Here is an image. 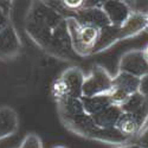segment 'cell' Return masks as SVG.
<instances>
[{
  "instance_id": "obj_1",
  "label": "cell",
  "mask_w": 148,
  "mask_h": 148,
  "mask_svg": "<svg viewBox=\"0 0 148 148\" xmlns=\"http://www.w3.org/2000/svg\"><path fill=\"white\" fill-rule=\"evenodd\" d=\"M64 19L46 1H32L25 16L24 26L27 36L45 51L55 29Z\"/></svg>"
},
{
  "instance_id": "obj_2",
  "label": "cell",
  "mask_w": 148,
  "mask_h": 148,
  "mask_svg": "<svg viewBox=\"0 0 148 148\" xmlns=\"http://www.w3.org/2000/svg\"><path fill=\"white\" fill-rule=\"evenodd\" d=\"M60 121L68 130L88 140L98 141L108 145H116V146L132 142L128 138L122 135L116 128L98 127L94 122L92 117L85 113L75 117L60 119Z\"/></svg>"
},
{
  "instance_id": "obj_3",
  "label": "cell",
  "mask_w": 148,
  "mask_h": 148,
  "mask_svg": "<svg viewBox=\"0 0 148 148\" xmlns=\"http://www.w3.org/2000/svg\"><path fill=\"white\" fill-rule=\"evenodd\" d=\"M68 32L71 39V45L78 57H87L92 55L94 46L97 43L100 30L92 26H85L75 19L66 18Z\"/></svg>"
},
{
  "instance_id": "obj_4",
  "label": "cell",
  "mask_w": 148,
  "mask_h": 148,
  "mask_svg": "<svg viewBox=\"0 0 148 148\" xmlns=\"http://www.w3.org/2000/svg\"><path fill=\"white\" fill-rule=\"evenodd\" d=\"M45 52L60 60H75L78 57L71 45V39L66 26V19H64L55 29Z\"/></svg>"
},
{
  "instance_id": "obj_5",
  "label": "cell",
  "mask_w": 148,
  "mask_h": 148,
  "mask_svg": "<svg viewBox=\"0 0 148 148\" xmlns=\"http://www.w3.org/2000/svg\"><path fill=\"white\" fill-rule=\"evenodd\" d=\"M113 88V76L100 65L92 66L88 76H85L83 87H82V97H94L108 95Z\"/></svg>"
},
{
  "instance_id": "obj_6",
  "label": "cell",
  "mask_w": 148,
  "mask_h": 148,
  "mask_svg": "<svg viewBox=\"0 0 148 148\" xmlns=\"http://www.w3.org/2000/svg\"><path fill=\"white\" fill-rule=\"evenodd\" d=\"M101 3L102 1H84L83 8L75 12L72 18H75L81 25L92 26L98 30L110 25L108 17L101 8Z\"/></svg>"
},
{
  "instance_id": "obj_7",
  "label": "cell",
  "mask_w": 148,
  "mask_h": 148,
  "mask_svg": "<svg viewBox=\"0 0 148 148\" xmlns=\"http://www.w3.org/2000/svg\"><path fill=\"white\" fill-rule=\"evenodd\" d=\"M119 71L142 79L148 75V63L142 50H130L123 55L119 62Z\"/></svg>"
},
{
  "instance_id": "obj_8",
  "label": "cell",
  "mask_w": 148,
  "mask_h": 148,
  "mask_svg": "<svg viewBox=\"0 0 148 148\" xmlns=\"http://www.w3.org/2000/svg\"><path fill=\"white\" fill-rule=\"evenodd\" d=\"M21 50V42L13 24L8 25L0 32V59L8 60L16 58Z\"/></svg>"
},
{
  "instance_id": "obj_9",
  "label": "cell",
  "mask_w": 148,
  "mask_h": 148,
  "mask_svg": "<svg viewBox=\"0 0 148 148\" xmlns=\"http://www.w3.org/2000/svg\"><path fill=\"white\" fill-rule=\"evenodd\" d=\"M101 8L104 11L106 16L109 19L110 25L121 26L130 17L132 11L126 1L119 0H107L101 3Z\"/></svg>"
},
{
  "instance_id": "obj_10",
  "label": "cell",
  "mask_w": 148,
  "mask_h": 148,
  "mask_svg": "<svg viewBox=\"0 0 148 148\" xmlns=\"http://www.w3.org/2000/svg\"><path fill=\"white\" fill-rule=\"evenodd\" d=\"M59 77L66 85L69 98H82V87L85 76L79 68L71 66L62 72Z\"/></svg>"
},
{
  "instance_id": "obj_11",
  "label": "cell",
  "mask_w": 148,
  "mask_h": 148,
  "mask_svg": "<svg viewBox=\"0 0 148 148\" xmlns=\"http://www.w3.org/2000/svg\"><path fill=\"white\" fill-rule=\"evenodd\" d=\"M19 128V119L14 109L10 107L0 108V140L14 135Z\"/></svg>"
},
{
  "instance_id": "obj_12",
  "label": "cell",
  "mask_w": 148,
  "mask_h": 148,
  "mask_svg": "<svg viewBox=\"0 0 148 148\" xmlns=\"http://www.w3.org/2000/svg\"><path fill=\"white\" fill-rule=\"evenodd\" d=\"M120 40H121L120 39V26L108 25V26L101 29L97 43L94 46L92 55L108 50L109 47H112L114 44H116Z\"/></svg>"
},
{
  "instance_id": "obj_13",
  "label": "cell",
  "mask_w": 148,
  "mask_h": 148,
  "mask_svg": "<svg viewBox=\"0 0 148 148\" xmlns=\"http://www.w3.org/2000/svg\"><path fill=\"white\" fill-rule=\"evenodd\" d=\"M115 128L122 135L128 138L130 141H133L142 130L139 121L135 119L133 114H128V113H122L119 121L116 122Z\"/></svg>"
},
{
  "instance_id": "obj_14",
  "label": "cell",
  "mask_w": 148,
  "mask_h": 148,
  "mask_svg": "<svg viewBox=\"0 0 148 148\" xmlns=\"http://www.w3.org/2000/svg\"><path fill=\"white\" fill-rule=\"evenodd\" d=\"M145 31V20L142 14L132 13L125 24L120 26V39L126 40Z\"/></svg>"
},
{
  "instance_id": "obj_15",
  "label": "cell",
  "mask_w": 148,
  "mask_h": 148,
  "mask_svg": "<svg viewBox=\"0 0 148 148\" xmlns=\"http://www.w3.org/2000/svg\"><path fill=\"white\" fill-rule=\"evenodd\" d=\"M122 113L123 112L121 110L120 107L110 104L107 108H104L102 112H100L98 114H96L91 117L98 127H101V128H115L116 122L119 121Z\"/></svg>"
},
{
  "instance_id": "obj_16",
  "label": "cell",
  "mask_w": 148,
  "mask_h": 148,
  "mask_svg": "<svg viewBox=\"0 0 148 148\" xmlns=\"http://www.w3.org/2000/svg\"><path fill=\"white\" fill-rule=\"evenodd\" d=\"M141 79L138 77H134L128 75L126 72L117 71V73L113 77V88L120 89L122 91L127 92L128 95H133L138 92L140 89Z\"/></svg>"
},
{
  "instance_id": "obj_17",
  "label": "cell",
  "mask_w": 148,
  "mask_h": 148,
  "mask_svg": "<svg viewBox=\"0 0 148 148\" xmlns=\"http://www.w3.org/2000/svg\"><path fill=\"white\" fill-rule=\"evenodd\" d=\"M57 110L59 119L75 117L84 114V109L81 102V98H68L57 103Z\"/></svg>"
},
{
  "instance_id": "obj_18",
  "label": "cell",
  "mask_w": 148,
  "mask_h": 148,
  "mask_svg": "<svg viewBox=\"0 0 148 148\" xmlns=\"http://www.w3.org/2000/svg\"><path fill=\"white\" fill-rule=\"evenodd\" d=\"M81 102L83 106V109L85 114L90 116H94L98 114L104 108L110 106V100L108 95H101V96H94V97H82Z\"/></svg>"
},
{
  "instance_id": "obj_19",
  "label": "cell",
  "mask_w": 148,
  "mask_h": 148,
  "mask_svg": "<svg viewBox=\"0 0 148 148\" xmlns=\"http://www.w3.org/2000/svg\"><path fill=\"white\" fill-rule=\"evenodd\" d=\"M147 102H148V98L146 96H143L140 91H138V92L130 95L128 100L121 106V110L123 113L134 114V113H136L138 110H140Z\"/></svg>"
},
{
  "instance_id": "obj_20",
  "label": "cell",
  "mask_w": 148,
  "mask_h": 148,
  "mask_svg": "<svg viewBox=\"0 0 148 148\" xmlns=\"http://www.w3.org/2000/svg\"><path fill=\"white\" fill-rule=\"evenodd\" d=\"M19 148H43V143L38 135L27 134L21 141Z\"/></svg>"
},
{
  "instance_id": "obj_21",
  "label": "cell",
  "mask_w": 148,
  "mask_h": 148,
  "mask_svg": "<svg viewBox=\"0 0 148 148\" xmlns=\"http://www.w3.org/2000/svg\"><path fill=\"white\" fill-rule=\"evenodd\" d=\"M129 6L132 13L136 14H145L148 11V1H126Z\"/></svg>"
},
{
  "instance_id": "obj_22",
  "label": "cell",
  "mask_w": 148,
  "mask_h": 148,
  "mask_svg": "<svg viewBox=\"0 0 148 148\" xmlns=\"http://www.w3.org/2000/svg\"><path fill=\"white\" fill-rule=\"evenodd\" d=\"M62 4H63L64 8L73 16L75 12L79 11L81 8H83L84 0H64V1H62Z\"/></svg>"
},
{
  "instance_id": "obj_23",
  "label": "cell",
  "mask_w": 148,
  "mask_h": 148,
  "mask_svg": "<svg viewBox=\"0 0 148 148\" xmlns=\"http://www.w3.org/2000/svg\"><path fill=\"white\" fill-rule=\"evenodd\" d=\"M132 142H135L141 148H148V126L142 129V132Z\"/></svg>"
},
{
  "instance_id": "obj_24",
  "label": "cell",
  "mask_w": 148,
  "mask_h": 148,
  "mask_svg": "<svg viewBox=\"0 0 148 148\" xmlns=\"http://www.w3.org/2000/svg\"><path fill=\"white\" fill-rule=\"evenodd\" d=\"M10 23H11L10 21V17L5 13V12L1 8H0V32H1Z\"/></svg>"
},
{
  "instance_id": "obj_25",
  "label": "cell",
  "mask_w": 148,
  "mask_h": 148,
  "mask_svg": "<svg viewBox=\"0 0 148 148\" xmlns=\"http://www.w3.org/2000/svg\"><path fill=\"white\" fill-rule=\"evenodd\" d=\"M139 91H140L143 96H146V97L148 98V75L141 79V84H140Z\"/></svg>"
},
{
  "instance_id": "obj_26",
  "label": "cell",
  "mask_w": 148,
  "mask_h": 148,
  "mask_svg": "<svg viewBox=\"0 0 148 148\" xmlns=\"http://www.w3.org/2000/svg\"><path fill=\"white\" fill-rule=\"evenodd\" d=\"M115 148H141L139 145H136L135 142H128L125 145H121V146H116Z\"/></svg>"
},
{
  "instance_id": "obj_27",
  "label": "cell",
  "mask_w": 148,
  "mask_h": 148,
  "mask_svg": "<svg viewBox=\"0 0 148 148\" xmlns=\"http://www.w3.org/2000/svg\"><path fill=\"white\" fill-rule=\"evenodd\" d=\"M143 20H145V31L148 33V11L143 14Z\"/></svg>"
},
{
  "instance_id": "obj_28",
  "label": "cell",
  "mask_w": 148,
  "mask_h": 148,
  "mask_svg": "<svg viewBox=\"0 0 148 148\" xmlns=\"http://www.w3.org/2000/svg\"><path fill=\"white\" fill-rule=\"evenodd\" d=\"M142 53H143V57H145V59H146V62L148 63V44L142 49Z\"/></svg>"
},
{
  "instance_id": "obj_29",
  "label": "cell",
  "mask_w": 148,
  "mask_h": 148,
  "mask_svg": "<svg viewBox=\"0 0 148 148\" xmlns=\"http://www.w3.org/2000/svg\"><path fill=\"white\" fill-rule=\"evenodd\" d=\"M55 148H65V147H63V146H57V147H55Z\"/></svg>"
}]
</instances>
